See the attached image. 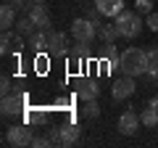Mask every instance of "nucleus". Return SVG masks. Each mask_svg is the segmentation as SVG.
I'll use <instances>...</instances> for the list:
<instances>
[{
    "mask_svg": "<svg viewBox=\"0 0 158 148\" xmlns=\"http://www.w3.org/2000/svg\"><path fill=\"white\" fill-rule=\"evenodd\" d=\"M153 3H158V0H135V6H137V11H142L148 16V13L153 11Z\"/></svg>",
    "mask_w": 158,
    "mask_h": 148,
    "instance_id": "nucleus-24",
    "label": "nucleus"
},
{
    "mask_svg": "<svg viewBox=\"0 0 158 148\" xmlns=\"http://www.w3.org/2000/svg\"><path fill=\"white\" fill-rule=\"evenodd\" d=\"M29 3H48V0H29Z\"/></svg>",
    "mask_w": 158,
    "mask_h": 148,
    "instance_id": "nucleus-30",
    "label": "nucleus"
},
{
    "mask_svg": "<svg viewBox=\"0 0 158 148\" xmlns=\"http://www.w3.org/2000/svg\"><path fill=\"white\" fill-rule=\"evenodd\" d=\"M82 114H85L87 119H95V116H100V106H98V98H95V101H85V108H82Z\"/></svg>",
    "mask_w": 158,
    "mask_h": 148,
    "instance_id": "nucleus-21",
    "label": "nucleus"
},
{
    "mask_svg": "<svg viewBox=\"0 0 158 148\" xmlns=\"http://www.w3.org/2000/svg\"><path fill=\"white\" fill-rule=\"evenodd\" d=\"M11 3H13V6H16V8H27V11H29V8H32V6H27L24 0H11Z\"/></svg>",
    "mask_w": 158,
    "mask_h": 148,
    "instance_id": "nucleus-28",
    "label": "nucleus"
},
{
    "mask_svg": "<svg viewBox=\"0 0 158 148\" xmlns=\"http://www.w3.org/2000/svg\"><path fill=\"white\" fill-rule=\"evenodd\" d=\"M148 74L158 80V48H150L148 50Z\"/></svg>",
    "mask_w": 158,
    "mask_h": 148,
    "instance_id": "nucleus-20",
    "label": "nucleus"
},
{
    "mask_svg": "<svg viewBox=\"0 0 158 148\" xmlns=\"http://www.w3.org/2000/svg\"><path fill=\"white\" fill-rule=\"evenodd\" d=\"M118 69L121 74H129V77H137V74H148V50L142 48H127L121 56H118Z\"/></svg>",
    "mask_w": 158,
    "mask_h": 148,
    "instance_id": "nucleus-1",
    "label": "nucleus"
},
{
    "mask_svg": "<svg viewBox=\"0 0 158 148\" xmlns=\"http://www.w3.org/2000/svg\"><path fill=\"white\" fill-rule=\"evenodd\" d=\"M77 95H79V101H95V98L100 95V87L92 80H82L79 87H77Z\"/></svg>",
    "mask_w": 158,
    "mask_h": 148,
    "instance_id": "nucleus-11",
    "label": "nucleus"
},
{
    "mask_svg": "<svg viewBox=\"0 0 158 148\" xmlns=\"http://www.w3.org/2000/svg\"><path fill=\"white\" fill-rule=\"evenodd\" d=\"M48 146H50V137H42V135L32 137V148H48Z\"/></svg>",
    "mask_w": 158,
    "mask_h": 148,
    "instance_id": "nucleus-25",
    "label": "nucleus"
},
{
    "mask_svg": "<svg viewBox=\"0 0 158 148\" xmlns=\"http://www.w3.org/2000/svg\"><path fill=\"white\" fill-rule=\"evenodd\" d=\"M95 11L100 13V16L116 19L118 13L124 11V0H95Z\"/></svg>",
    "mask_w": 158,
    "mask_h": 148,
    "instance_id": "nucleus-9",
    "label": "nucleus"
},
{
    "mask_svg": "<svg viewBox=\"0 0 158 148\" xmlns=\"http://www.w3.org/2000/svg\"><path fill=\"white\" fill-rule=\"evenodd\" d=\"M0 93L3 95H11V77L8 74H3V80H0Z\"/></svg>",
    "mask_w": 158,
    "mask_h": 148,
    "instance_id": "nucleus-26",
    "label": "nucleus"
},
{
    "mask_svg": "<svg viewBox=\"0 0 158 148\" xmlns=\"http://www.w3.org/2000/svg\"><path fill=\"white\" fill-rule=\"evenodd\" d=\"M32 130H29V124H13L6 130V137L3 140L8 143V146H32Z\"/></svg>",
    "mask_w": 158,
    "mask_h": 148,
    "instance_id": "nucleus-4",
    "label": "nucleus"
},
{
    "mask_svg": "<svg viewBox=\"0 0 158 148\" xmlns=\"http://www.w3.org/2000/svg\"><path fill=\"white\" fill-rule=\"evenodd\" d=\"M145 24H148V27H150L153 29V32H158V13H148V19H145Z\"/></svg>",
    "mask_w": 158,
    "mask_h": 148,
    "instance_id": "nucleus-27",
    "label": "nucleus"
},
{
    "mask_svg": "<svg viewBox=\"0 0 158 148\" xmlns=\"http://www.w3.org/2000/svg\"><path fill=\"white\" fill-rule=\"evenodd\" d=\"M48 53L50 56H66L69 53V37L63 32L48 29Z\"/></svg>",
    "mask_w": 158,
    "mask_h": 148,
    "instance_id": "nucleus-6",
    "label": "nucleus"
},
{
    "mask_svg": "<svg viewBox=\"0 0 158 148\" xmlns=\"http://www.w3.org/2000/svg\"><path fill=\"white\" fill-rule=\"evenodd\" d=\"M24 103H27V98L24 95H3V103H0V111H3V116H16L24 111Z\"/></svg>",
    "mask_w": 158,
    "mask_h": 148,
    "instance_id": "nucleus-8",
    "label": "nucleus"
},
{
    "mask_svg": "<svg viewBox=\"0 0 158 148\" xmlns=\"http://www.w3.org/2000/svg\"><path fill=\"white\" fill-rule=\"evenodd\" d=\"M29 50L34 53V56H37V53H45L48 50V32H42V29H37V32L32 34V37H29Z\"/></svg>",
    "mask_w": 158,
    "mask_h": 148,
    "instance_id": "nucleus-13",
    "label": "nucleus"
},
{
    "mask_svg": "<svg viewBox=\"0 0 158 148\" xmlns=\"http://www.w3.org/2000/svg\"><path fill=\"white\" fill-rule=\"evenodd\" d=\"M61 135H63V146H74L79 140V127L77 124H61Z\"/></svg>",
    "mask_w": 158,
    "mask_h": 148,
    "instance_id": "nucleus-15",
    "label": "nucleus"
},
{
    "mask_svg": "<svg viewBox=\"0 0 158 148\" xmlns=\"http://www.w3.org/2000/svg\"><path fill=\"white\" fill-rule=\"evenodd\" d=\"M140 124H142V119H140V114H137V111H124V114L118 116V132H121V135H137V130H140Z\"/></svg>",
    "mask_w": 158,
    "mask_h": 148,
    "instance_id": "nucleus-7",
    "label": "nucleus"
},
{
    "mask_svg": "<svg viewBox=\"0 0 158 148\" xmlns=\"http://www.w3.org/2000/svg\"><path fill=\"white\" fill-rule=\"evenodd\" d=\"M87 45H90V42H79L77 40L71 48H69V58H71L74 63H77V61H85V58H87Z\"/></svg>",
    "mask_w": 158,
    "mask_h": 148,
    "instance_id": "nucleus-16",
    "label": "nucleus"
},
{
    "mask_svg": "<svg viewBox=\"0 0 158 148\" xmlns=\"http://www.w3.org/2000/svg\"><path fill=\"white\" fill-rule=\"evenodd\" d=\"M13 24H16V6L8 0V3L0 6V27H3V32H6V29L13 27Z\"/></svg>",
    "mask_w": 158,
    "mask_h": 148,
    "instance_id": "nucleus-12",
    "label": "nucleus"
},
{
    "mask_svg": "<svg viewBox=\"0 0 158 148\" xmlns=\"http://www.w3.org/2000/svg\"><path fill=\"white\" fill-rule=\"evenodd\" d=\"M29 19L37 24V29H48L50 27V13H48L45 3H34V6L29 8Z\"/></svg>",
    "mask_w": 158,
    "mask_h": 148,
    "instance_id": "nucleus-10",
    "label": "nucleus"
},
{
    "mask_svg": "<svg viewBox=\"0 0 158 148\" xmlns=\"http://www.w3.org/2000/svg\"><path fill=\"white\" fill-rule=\"evenodd\" d=\"M140 119H142V124H145V127H158V108H153V106L142 108Z\"/></svg>",
    "mask_w": 158,
    "mask_h": 148,
    "instance_id": "nucleus-18",
    "label": "nucleus"
},
{
    "mask_svg": "<svg viewBox=\"0 0 158 148\" xmlns=\"http://www.w3.org/2000/svg\"><path fill=\"white\" fill-rule=\"evenodd\" d=\"M13 50H16V37L11 34V29H6V32H3V40H0V53L8 56V53H13Z\"/></svg>",
    "mask_w": 158,
    "mask_h": 148,
    "instance_id": "nucleus-17",
    "label": "nucleus"
},
{
    "mask_svg": "<svg viewBox=\"0 0 158 148\" xmlns=\"http://www.w3.org/2000/svg\"><path fill=\"white\" fill-rule=\"evenodd\" d=\"M135 90H137V85H135V77L124 74L121 80H116V82H113V90H111V95H113V101H127V98H132V95H135Z\"/></svg>",
    "mask_w": 158,
    "mask_h": 148,
    "instance_id": "nucleus-5",
    "label": "nucleus"
},
{
    "mask_svg": "<svg viewBox=\"0 0 158 148\" xmlns=\"http://www.w3.org/2000/svg\"><path fill=\"white\" fill-rule=\"evenodd\" d=\"M37 32V24L32 21V19H29V13L24 19H19L16 21V34H24V37H32V34Z\"/></svg>",
    "mask_w": 158,
    "mask_h": 148,
    "instance_id": "nucleus-14",
    "label": "nucleus"
},
{
    "mask_svg": "<svg viewBox=\"0 0 158 148\" xmlns=\"http://www.w3.org/2000/svg\"><path fill=\"white\" fill-rule=\"evenodd\" d=\"M98 34H100L106 42H113L118 37V29H116V24H100V27H98Z\"/></svg>",
    "mask_w": 158,
    "mask_h": 148,
    "instance_id": "nucleus-19",
    "label": "nucleus"
},
{
    "mask_svg": "<svg viewBox=\"0 0 158 148\" xmlns=\"http://www.w3.org/2000/svg\"><path fill=\"white\" fill-rule=\"evenodd\" d=\"M71 37L79 42H92L98 37V24L90 19H74L71 21Z\"/></svg>",
    "mask_w": 158,
    "mask_h": 148,
    "instance_id": "nucleus-3",
    "label": "nucleus"
},
{
    "mask_svg": "<svg viewBox=\"0 0 158 148\" xmlns=\"http://www.w3.org/2000/svg\"><path fill=\"white\" fill-rule=\"evenodd\" d=\"M118 29V37H127V40H135L137 34L142 32V16L140 13H132V11H121L116 19H113Z\"/></svg>",
    "mask_w": 158,
    "mask_h": 148,
    "instance_id": "nucleus-2",
    "label": "nucleus"
},
{
    "mask_svg": "<svg viewBox=\"0 0 158 148\" xmlns=\"http://www.w3.org/2000/svg\"><path fill=\"white\" fill-rule=\"evenodd\" d=\"M27 119L32 122V124H45V122H48V114L42 111V108H37V111H29Z\"/></svg>",
    "mask_w": 158,
    "mask_h": 148,
    "instance_id": "nucleus-22",
    "label": "nucleus"
},
{
    "mask_svg": "<svg viewBox=\"0 0 158 148\" xmlns=\"http://www.w3.org/2000/svg\"><path fill=\"white\" fill-rule=\"evenodd\" d=\"M48 137H50V146H63L61 127H50V130H48Z\"/></svg>",
    "mask_w": 158,
    "mask_h": 148,
    "instance_id": "nucleus-23",
    "label": "nucleus"
},
{
    "mask_svg": "<svg viewBox=\"0 0 158 148\" xmlns=\"http://www.w3.org/2000/svg\"><path fill=\"white\" fill-rule=\"evenodd\" d=\"M150 106H153V108H158V95H153V98H150Z\"/></svg>",
    "mask_w": 158,
    "mask_h": 148,
    "instance_id": "nucleus-29",
    "label": "nucleus"
}]
</instances>
